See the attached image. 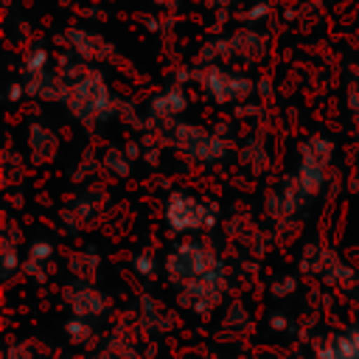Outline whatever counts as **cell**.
I'll use <instances>...</instances> for the list:
<instances>
[{"label":"cell","mask_w":359,"mask_h":359,"mask_svg":"<svg viewBox=\"0 0 359 359\" xmlns=\"http://www.w3.org/2000/svg\"><path fill=\"white\" fill-rule=\"evenodd\" d=\"M165 275L180 294V303L208 314L224 297L227 272L219 252L205 241H182L165 255Z\"/></svg>","instance_id":"cell-1"},{"label":"cell","mask_w":359,"mask_h":359,"mask_svg":"<svg viewBox=\"0 0 359 359\" xmlns=\"http://www.w3.org/2000/svg\"><path fill=\"white\" fill-rule=\"evenodd\" d=\"M331 154H334V146L328 137H309L303 146H300V160H297V168H294V177L289 182V191L303 202V199H311L323 191L325 185V177H328V165H331Z\"/></svg>","instance_id":"cell-2"},{"label":"cell","mask_w":359,"mask_h":359,"mask_svg":"<svg viewBox=\"0 0 359 359\" xmlns=\"http://www.w3.org/2000/svg\"><path fill=\"white\" fill-rule=\"evenodd\" d=\"M165 224L174 230V233H202L208 227L216 224V210L194 196V194H185V191H174L168 199H165Z\"/></svg>","instance_id":"cell-3"},{"label":"cell","mask_w":359,"mask_h":359,"mask_svg":"<svg viewBox=\"0 0 359 359\" xmlns=\"http://www.w3.org/2000/svg\"><path fill=\"white\" fill-rule=\"evenodd\" d=\"M65 101L73 109V115L84 123H95L109 112V93L98 76H81L65 93Z\"/></svg>","instance_id":"cell-4"},{"label":"cell","mask_w":359,"mask_h":359,"mask_svg":"<svg viewBox=\"0 0 359 359\" xmlns=\"http://www.w3.org/2000/svg\"><path fill=\"white\" fill-rule=\"evenodd\" d=\"M174 146L196 163H219L227 154V146L219 135H213L202 126H188V123L174 129Z\"/></svg>","instance_id":"cell-5"},{"label":"cell","mask_w":359,"mask_h":359,"mask_svg":"<svg viewBox=\"0 0 359 359\" xmlns=\"http://www.w3.org/2000/svg\"><path fill=\"white\" fill-rule=\"evenodd\" d=\"M65 303L73 311V317H81V320H93L107 311V297L90 280H76L65 286Z\"/></svg>","instance_id":"cell-6"},{"label":"cell","mask_w":359,"mask_h":359,"mask_svg":"<svg viewBox=\"0 0 359 359\" xmlns=\"http://www.w3.org/2000/svg\"><path fill=\"white\" fill-rule=\"evenodd\" d=\"M205 84H208V93L216 101H236V98L247 95V90H250L247 79H238V76H230V73H222V70H210Z\"/></svg>","instance_id":"cell-7"},{"label":"cell","mask_w":359,"mask_h":359,"mask_svg":"<svg viewBox=\"0 0 359 359\" xmlns=\"http://www.w3.org/2000/svg\"><path fill=\"white\" fill-rule=\"evenodd\" d=\"M56 149H59L56 135L48 126L34 123L31 132H28V157H31V163H36V165L50 163L56 157Z\"/></svg>","instance_id":"cell-8"},{"label":"cell","mask_w":359,"mask_h":359,"mask_svg":"<svg viewBox=\"0 0 359 359\" xmlns=\"http://www.w3.org/2000/svg\"><path fill=\"white\" fill-rule=\"evenodd\" d=\"M317 359H359V351L353 348L348 331L345 334H337L331 337L320 351H317Z\"/></svg>","instance_id":"cell-9"},{"label":"cell","mask_w":359,"mask_h":359,"mask_svg":"<svg viewBox=\"0 0 359 359\" xmlns=\"http://www.w3.org/2000/svg\"><path fill=\"white\" fill-rule=\"evenodd\" d=\"M182 109H185V95L177 93V90L160 93V95L151 101V112H154L157 118H177Z\"/></svg>","instance_id":"cell-10"},{"label":"cell","mask_w":359,"mask_h":359,"mask_svg":"<svg viewBox=\"0 0 359 359\" xmlns=\"http://www.w3.org/2000/svg\"><path fill=\"white\" fill-rule=\"evenodd\" d=\"M65 334H67V339H70L73 345H84V342H90V337H93V325H90V320L70 317V320L65 323Z\"/></svg>","instance_id":"cell-11"},{"label":"cell","mask_w":359,"mask_h":359,"mask_svg":"<svg viewBox=\"0 0 359 359\" xmlns=\"http://www.w3.org/2000/svg\"><path fill=\"white\" fill-rule=\"evenodd\" d=\"M17 269H22V258H20V250L14 247L11 236H3V275L11 278Z\"/></svg>","instance_id":"cell-12"},{"label":"cell","mask_w":359,"mask_h":359,"mask_svg":"<svg viewBox=\"0 0 359 359\" xmlns=\"http://www.w3.org/2000/svg\"><path fill=\"white\" fill-rule=\"evenodd\" d=\"M48 255H50V244H48V241H34V244L28 247V258H25L22 269L36 272V266H39L42 261H48Z\"/></svg>","instance_id":"cell-13"},{"label":"cell","mask_w":359,"mask_h":359,"mask_svg":"<svg viewBox=\"0 0 359 359\" xmlns=\"http://www.w3.org/2000/svg\"><path fill=\"white\" fill-rule=\"evenodd\" d=\"M135 266H137V272H140V275H151V258L137 255V258H135Z\"/></svg>","instance_id":"cell-14"},{"label":"cell","mask_w":359,"mask_h":359,"mask_svg":"<svg viewBox=\"0 0 359 359\" xmlns=\"http://www.w3.org/2000/svg\"><path fill=\"white\" fill-rule=\"evenodd\" d=\"M348 337H351V342H353V348L359 351V325H353V328H348Z\"/></svg>","instance_id":"cell-15"}]
</instances>
